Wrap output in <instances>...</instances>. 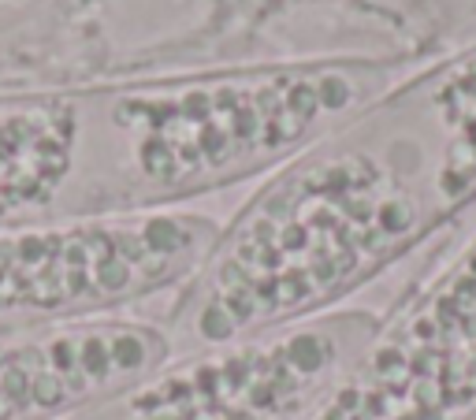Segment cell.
<instances>
[{
    "mask_svg": "<svg viewBox=\"0 0 476 420\" xmlns=\"http://www.w3.org/2000/svg\"><path fill=\"white\" fill-rule=\"evenodd\" d=\"M372 93L365 63H235L0 93V227L190 208L268 179Z\"/></svg>",
    "mask_w": 476,
    "mask_h": 420,
    "instance_id": "1",
    "label": "cell"
},
{
    "mask_svg": "<svg viewBox=\"0 0 476 420\" xmlns=\"http://www.w3.org/2000/svg\"><path fill=\"white\" fill-rule=\"evenodd\" d=\"M219 227L194 208L0 227V331L123 316L175 294L208 257Z\"/></svg>",
    "mask_w": 476,
    "mask_h": 420,
    "instance_id": "2",
    "label": "cell"
},
{
    "mask_svg": "<svg viewBox=\"0 0 476 420\" xmlns=\"http://www.w3.org/2000/svg\"><path fill=\"white\" fill-rule=\"evenodd\" d=\"M372 331L376 320L350 309L179 353L153 376L60 420H298Z\"/></svg>",
    "mask_w": 476,
    "mask_h": 420,
    "instance_id": "3",
    "label": "cell"
},
{
    "mask_svg": "<svg viewBox=\"0 0 476 420\" xmlns=\"http://www.w3.org/2000/svg\"><path fill=\"white\" fill-rule=\"evenodd\" d=\"M476 417V250L376 324L350 368L298 420Z\"/></svg>",
    "mask_w": 476,
    "mask_h": 420,
    "instance_id": "4",
    "label": "cell"
},
{
    "mask_svg": "<svg viewBox=\"0 0 476 420\" xmlns=\"http://www.w3.org/2000/svg\"><path fill=\"white\" fill-rule=\"evenodd\" d=\"M175 357L160 320L100 316L0 331V420H60Z\"/></svg>",
    "mask_w": 476,
    "mask_h": 420,
    "instance_id": "5",
    "label": "cell"
},
{
    "mask_svg": "<svg viewBox=\"0 0 476 420\" xmlns=\"http://www.w3.org/2000/svg\"><path fill=\"white\" fill-rule=\"evenodd\" d=\"M469 420H476V417H469Z\"/></svg>",
    "mask_w": 476,
    "mask_h": 420,
    "instance_id": "6",
    "label": "cell"
}]
</instances>
